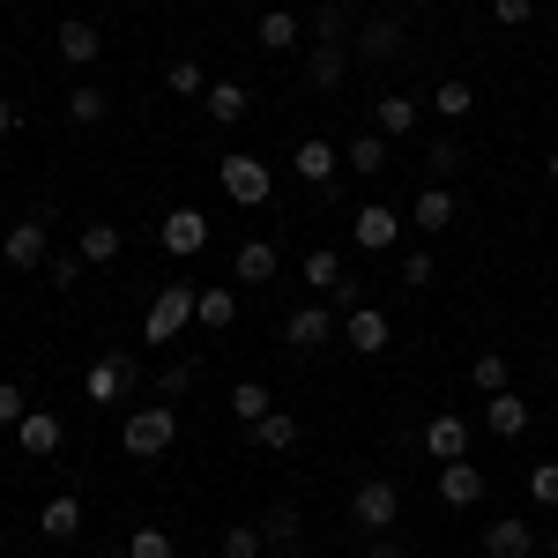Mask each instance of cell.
Masks as SVG:
<instances>
[{
    "label": "cell",
    "instance_id": "6da1fadb",
    "mask_svg": "<svg viewBox=\"0 0 558 558\" xmlns=\"http://www.w3.org/2000/svg\"><path fill=\"white\" fill-rule=\"evenodd\" d=\"M172 439H179L172 402H142L128 425H120V447H128L134 462H157V454H172Z\"/></svg>",
    "mask_w": 558,
    "mask_h": 558
},
{
    "label": "cell",
    "instance_id": "7a4b0ae2",
    "mask_svg": "<svg viewBox=\"0 0 558 558\" xmlns=\"http://www.w3.org/2000/svg\"><path fill=\"white\" fill-rule=\"evenodd\" d=\"M216 179H223V194H231L239 209H268V202H276V172H268L260 157H246V149H231V157L216 165Z\"/></svg>",
    "mask_w": 558,
    "mask_h": 558
},
{
    "label": "cell",
    "instance_id": "3957f363",
    "mask_svg": "<svg viewBox=\"0 0 558 558\" xmlns=\"http://www.w3.org/2000/svg\"><path fill=\"white\" fill-rule=\"evenodd\" d=\"M194 299H202V283H165L149 299V313H142V336L149 343H172L179 328H194Z\"/></svg>",
    "mask_w": 558,
    "mask_h": 558
},
{
    "label": "cell",
    "instance_id": "277c9868",
    "mask_svg": "<svg viewBox=\"0 0 558 558\" xmlns=\"http://www.w3.org/2000/svg\"><path fill=\"white\" fill-rule=\"evenodd\" d=\"M395 514H402V492H395L387 476H365V484L350 492V521H357L365 536H387V529H395Z\"/></svg>",
    "mask_w": 558,
    "mask_h": 558
},
{
    "label": "cell",
    "instance_id": "5b68a950",
    "mask_svg": "<svg viewBox=\"0 0 558 558\" xmlns=\"http://www.w3.org/2000/svg\"><path fill=\"white\" fill-rule=\"evenodd\" d=\"M291 172L305 179V186H320V202L336 194V172H343V149H328L320 134H305L299 149H291Z\"/></svg>",
    "mask_w": 558,
    "mask_h": 558
},
{
    "label": "cell",
    "instance_id": "8992f818",
    "mask_svg": "<svg viewBox=\"0 0 558 558\" xmlns=\"http://www.w3.org/2000/svg\"><path fill=\"white\" fill-rule=\"evenodd\" d=\"M0 260H8V268H23V276H31V268H45V260H52V246H45V216H23V223H8V239H0Z\"/></svg>",
    "mask_w": 558,
    "mask_h": 558
},
{
    "label": "cell",
    "instance_id": "52a82bcc",
    "mask_svg": "<svg viewBox=\"0 0 558 558\" xmlns=\"http://www.w3.org/2000/svg\"><path fill=\"white\" fill-rule=\"evenodd\" d=\"M402 239V216L387 209V202H365V209L350 216V246H365V254H387Z\"/></svg>",
    "mask_w": 558,
    "mask_h": 558
},
{
    "label": "cell",
    "instance_id": "ba28073f",
    "mask_svg": "<svg viewBox=\"0 0 558 558\" xmlns=\"http://www.w3.org/2000/svg\"><path fill=\"white\" fill-rule=\"evenodd\" d=\"M395 52H402V23H387V15H373V23L350 31V60H365V68H380Z\"/></svg>",
    "mask_w": 558,
    "mask_h": 558
},
{
    "label": "cell",
    "instance_id": "9c48e42d",
    "mask_svg": "<svg viewBox=\"0 0 558 558\" xmlns=\"http://www.w3.org/2000/svg\"><path fill=\"white\" fill-rule=\"evenodd\" d=\"M52 45H60V60H68L75 75H89V68H97V52H105V38H97V23H83V15H68V23L52 31Z\"/></svg>",
    "mask_w": 558,
    "mask_h": 558
},
{
    "label": "cell",
    "instance_id": "30bf717a",
    "mask_svg": "<svg viewBox=\"0 0 558 558\" xmlns=\"http://www.w3.org/2000/svg\"><path fill=\"white\" fill-rule=\"evenodd\" d=\"M283 343H291V350H320V343H336V305H299V313L283 320Z\"/></svg>",
    "mask_w": 558,
    "mask_h": 558
},
{
    "label": "cell",
    "instance_id": "8fae6325",
    "mask_svg": "<svg viewBox=\"0 0 558 558\" xmlns=\"http://www.w3.org/2000/svg\"><path fill=\"white\" fill-rule=\"evenodd\" d=\"M157 239H165V254L194 260L202 246H209V216H202V209H172V216H165V231H157Z\"/></svg>",
    "mask_w": 558,
    "mask_h": 558
},
{
    "label": "cell",
    "instance_id": "7c38bea8",
    "mask_svg": "<svg viewBox=\"0 0 558 558\" xmlns=\"http://www.w3.org/2000/svg\"><path fill=\"white\" fill-rule=\"evenodd\" d=\"M529 425H536V410L521 402L514 387H499V395L484 402V432H492V439H521V432H529Z\"/></svg>",
    "mask_w": 558,
    "mask_h": 558
},
{
    "label": "cell",
    "instance_id": "4fadbf2b",
    "mask_svg": "<svg viewBox=\"0 0 558 558\" xmlns=\"http://www.w3.org/2000/svg\"><path fill=\"white\" fill-rule=\"evenodd\" d=\"M343 336H350V350H357V357H380V350L395 343V328H387L380 305H357V313H343Z\"/></svg>",
    "mask_w": 558,
    "mask_h": 558
},
{
    "label": "cell",
    "instance_id": "5bb4252c",
    "mask_svg": "<svg viewBox=\"0 0 558 558\" xmlns=\"http://www.w3.org/2000/svg\"><path fill=\"white\" fill-rule=\"evenodd\" d=\"M128 387H134V357L128 350H112V357L89 365V402H128Z\"/></svg>",
    "mask_w": 558,
    "mask_h": 558
},
{
    "label": "cell",
    "instance_id": "9a60e30c",
    "mask_svg": "<svg viewBox=\"0 0 558 558\" xmlns=\"http://www.w3.org/2000/svg\"><path fill=\"white\" fill-rule=\"evenodd\" d=\"M425 454H432V462H462V454H470V417L439 410V417L425 425Z\"/></svg>",
    "mask_w": 558,
    "mask_h": 558
},
{
    "label": "cell",
    "instance_id": "2e32d148",
    "mask_svg": "<svg viewBox=\"0 0 558 558\" xmlns=\"http://www.w3.org/2000/svg\"><path fill=\"white\" fill-rule=\"evenodd\" d=\"M484 558H536V529L514 521V514H499L484 529Z\"/></svg>",
    "mask_w": 558,
    "mask_h": 558
},
{
    "label": "cell",
    "instance_id": "e0dca14e",
    "mask_svg": "<svg viewBox=\"0 0 558 558\" xmlns=\"http://www.w3.org/2000/svg\"><path fill=\"white\" fill-rule=\"evenodd\" d=\"M439 499H447V507H476V499H484V470H476L470 454H462V462H439Z\"/></svg>",
    "mask_w": 558,
    "mask_h": 558
},
{
    "label": "cell",
    "instance_id": "ac0fdd59",
    "mask_svg": "<svg viewBox=\"0 0 558 558\" xmlns=\"http://www.w3.org/2000/svg\"><path fill=\"white\" fill-rule=\"evenodd\" d=\"M194 320H202L209 336L239 328V291H231V283H202V299H194Z\"/></svg>",
    "mask_w": 558,
    "mask_h": 558
},
{
    "label": "cell",
    "instance_id": "d6986e66",
    "mask_svg": "<svg viewBox=\"0 0 558 558\" xmlns=\"http://www.w3.org/2000/svg\"><path fill=\"white\" fill-rule=\"evenodd\" d=\"M15 439H23V454H31V462H52L68 432H60V417H52V410H31V417L15 425Z\"/></svg>",
    "mask_w": 558,
    "mask_h": 558
},
{
    "label": "cell",
    "instance_id": "ffe728a7",
    "mask_svg": "<svg viewBox=\"0 0 558 558\" xmlns=\"http://www.w3.org/2000/svg\"><path fill=\"white\" fill-rule=\"evenodd\" d=\"M202 112H209L216 128H239V120L254 112V97H246V83H209L202 89Z\"/></svg>",
    "mask_w": 558,
    "mask_h": 558
},
{
    "label": "cell",
    "instance_id": "44dd1931",
    "mask_svg": "<svg viewBox=\"0 0 558 558\" xmlns=\"http://www.w3.org/2000/svg\"><path fill=\"white\" fill-rule=\"evenodd\" d=\"M410 223H417V231H432V239H439V231H447V223H454V194H447V186H439V179H432L425 194H417V202H410Z\"/></svg>",
    "mask_w": 558,
    "mask_h": 558
},
{
    "label": "cell",
    "instance_id": "7402d4cb",
    "mask_svg": "<svg viewBox=\"0 0 558 558\" xmlns=\"http://www.w3.org/2000/svg\"><path fill=\"white\" fill-rule=\"evenodd\" d=\"M38 529L52 536V544H68V536H83V499H75V492H60V499H45Z\"/></svg>",
    "mask_w": 558,
    "mask_h": 558
},
{
    "label": "cell",
    "instance_id": "603a6c76",
    "mask_svg": "<svg viewBox=\"0 0 558 558\" xmlns=\"http://www.w3.org/2000/svg\"><path fill=\"white\" fill-rule=\"evenodd\" d=\"M246 439L268 447V454H291V447H299V417H291V410H268L260 425H246Z\"/></svg>",
    "mask_w": 558,
    "mask_h": 558
},
{
    "label": "cell",
    "instance_id": "cb8c5ba5",
    "mask_svg": "<svg viewBox=\"0 0 558 558\" xmlns=\"http://www.w3.org/2000/svg\"><path fill=\"white\" fill-rule=\"evenodd\" d=\"M350 75V52L343 45H313V52H305V83L313 89H336Z\"/></svg>",
    "mask_w": 558,
    "mask_h": 558
},
{
    "label": "cell",
    "instance_id": "d4e9b609",
    "mask_svg": "<svg viewBox=\"0 0 558 558\" xmlns=\"http://www.w3.org/2000/svg\"><path fill=\"white\" fill-rule=\"evenodd\" d=\"M231 276H239V283H276V246H268V239H246L239 260H231Z\"/></svg>",
    "mask_w": 558,
    "mask_h": 558
},
{
    "label": "cell",
    "instance_id": "484cf974",
    "mask_svg": "<svg viewBox=\"0 0 558 558\" xmlns=\"http://www.w3.org/2000/svg\"><path fill=\"white\" fill-rule=\"evenodd\" d=\"M343 172H357V179H380L387 172V134H357L343 149Z\"/></svg>",
    "mask_w": 558,
    "mask_h": 558
},
{
    "label": "cell",
    "instance_id": "4316f807",
    "mask_svg": "<svg viewBox=\"0 0 558 558\" xmlns=\"http://www.w3.org/2000/svg\"><path fill=\"white\" fill-rule=\"evenodd\" d=\"M254 38H260V52H291V45H299V15H291V8H268L254 23Z\"/></svg>",
    "mask_w": 558,
    "mask_h": 558
},
{
    "label": "cell",
    "instance_id": "83f0119b",
    "mask_svg": "<svg viewBox=\"0 0 558 558\" xmlns=\"http://www.w3.org/2000/svg\"><path fill=\"white\" fill-rule=\"evenodd\" d=\"M216 551L223 558H268V536H260V521H231V529L216 536Z\"/></svg>",
    "mask_w": 558,
    "mask_h": 558
},
{
    "label": "cell",
    "instance_id": "f1b7e54d",
    "mask_svg": "<svg viewBox=\"0 0 558 558\" xmlns=\"http://www.w3.org/2000/svg\"><path fill=\"white\" fill-rule=\"evenodd\" d=\"M105 112H112V97H105L97 83H75V89H68V120H75V128H97Z\"/></svg>",
    "mask_w": 558,
    "mask_h": 558
},
{
    "label": "cell",
    "instance_id": "f546056e",
    "mask_svg": "<svg viewBox=\"0 0 558 558\" xmlns=\"http://www.w3.org/2000/svg\"><path fill=\"white\" fill-rule=\"evenodd\" d=\"M268 410H276V395H268L260 380H239V387H231V417H239V425H260Z\"/></svg>",
    "mask_w": 558,
    "mask_h": 558
},
{
    "label": "cell",
    "instance_id": "4dcf8cb0",
    "mask_svg": "<svg viewBox=\"0 0 558 558\" xmlns=\"http://www.w3.org/2000/svg\"><path fill=\"white\" fill-rule=\"evenodd\" d=\"M305 283L328 299V291L343 283V254H336V246H313V254H305Z\"/></svg>",
    "mask_w": 558,
    "mask_h": 558
},
{
    "label": "cell",
    "instance_id": "1f68e13d",
    "mask_svg": "<svg viewBox=\"0 0 558 558\" xmlns=\"http://www.w3.org/2000/svg\"><path fill=\"white\" fill-rule=\"evenodd\" d=\"M260 536H268L276 551H291V544H299V536H305L299 507H268V514H260Z\"/></svg>",
    "mask_w": 558,
    "mask_h": 558
},
{
    "label": "cell",
    "instance_id": "d6a6232c",
    "mask_svg": "<svg viewBox=\"0 0 558 558\" xmlns=\"http://www.w3.org/2000/svg\"><path fill=\"white\" fill-rule=\"evenodd\" d=\"M83 260H89V268L120 260V223H83Z\"/></svg>",
    "mask_w": 558,
    "mask_h": 558
},
{
    "label": "cell",
    "instance_id": "836d02e7",
    "mask_svg": "<svg viewBox=\"0 0 558 558\" xmlns=\"http://www.w3.org/2000/svg\"><path fill=\"white\" fill-rule=\"evenodd\" d=\"M432 105H439V120H470V112H476V89L462 83V75H447V83H439V97H432Z\"/></svg>",
    "mask_w": 558,
    "mask_h": 558
},
{
    "label": "cell",
    "instance_id": "e575fe53",
    "mask_svg": "<svg viewBox=\"0 0 558 558\" xmlns=\"http://www.w3.org/2000/svg\"><path fill=\"white\" fill-rule=\"evenodd\" d=\"M417 128V97H380V134L395 142V134Z\"/></svg>",
    "mask_w": 558,
    "mask_h": 558
},
{
    "label": "cell",
    "instance_id": "d590c367",
    "mask_svg": "<svg viewBox=\"0 0 558 558\" xmlns=\"http://www.w3.org/2000/svg\"><path fill=\"white\" fill-rule=\"evenodd\" d=\"M128 558H172V529H157V521H142L128 536Z\"/></svg>",
    "mask_w": 558,
    "mask_h": 558
},
{
    "label": "cell",
    "instance_id": "8d00e7d4",
    "mask_svg": "<svg viewBox=\"0 0 558 558\" xmlns=\"http://www.w3.org/2000/svg\"><path fill=\"white\" fill-rule=\"evenodd\" d=\"M470 387H476V395H499V387H507V357H499V350H484V357L470 365Z\"/></svg>",
    "mask_w": 558,
    "mask_h": 558
},
{
    "label": "cell",
    "instance_id": "74e56055",
    "mask_svg": "<svg viewBox=\"0 0 558 558\" xmlns=\"http://www.w3.org/2000/svg\"><path fill=\"white\" fill-rule=\"evenodd\" d=\"M165 89H172V97H202V60H172V68H165Z\"/></svg>",
    "mask_w": 558,
    "mask_h": 558
},
{
    "label": "cell",
    "instance_id": "f35d334b",
    "mask_svg": "<svg viewBox=\"0 0 558 558\" xmlns=\"http://www.w3.org/2000/svg\"><path fill=\"white\" fill-rule=\"evenodd\" d=\"M529 499H536L544 514H558V462H536V470H529Z\"/></svg>",
    "mask_w": 558,
    "mask_h": 558
},
{
    "label": "cell",
    "instance_id": "ab89813d",
    "mask_svg": "<svg viewBox=\"0 0 558 558\" xmlns=\"http://www.w3.org/2000/svg\"><path fill=\"white\" fill-rule=\"evenodd\" d=\"M313 38H320V45H343V38H350L343 8H320V15H313Z\"/></svg>",
    "mask_w": 558,
    "mask_h": 558
},
{
    "label": "cell",
    "instance_id": "60d3db41",
    "mask_svg": "<svg viewBox=\"0 0 558 558\" xmlns=\"http://www.w3.org/2000/svg\"><path fill=\"white\" fill-rule=\"evenodd\" d=\"M31 417V402H23V387L15 380H0V425H23Z\"/></svg>",
    "mask_w": 558,
    "mask_h": 558
},
{
    "label": "cell",
    "instance_id": "b9f144b4",
    "mask_svg": "<svg viewBox=\"0 0 558 558\" xmlns=\"http://www.w3.org/2000/svg\"><path fill=\"white\" fill-rule=\"evenodd\" d=\"M45 276H52L60 291H68V283H83V254H52V260H45Z\"/></svg>",
    "mask_w": 558,
    "mask_h": 558
},
{
    "label": "cell",
    "instance_id": "7bdbcfd3",
    "mask_svg": "<svg viewBox=\"0 0 558 558\" xmlns=\"http://www.w3.org/2000/svg\"><path fill=\"white\" fill-rule=\"evenodd\" d=\"M492 15H499L507 31H521V23H536V0H492Z\"/></svg>",
    "mask_w": 558,
    "mask_h": 558
},
{
    "label": "cell",
    "instance_id": "ee69618b",
    "mask_svg": "<svg viewBox=\"0 0 558 558\" xmlns=\"http://www.w3.org/2000/svg\"><path fill=\"white\" fill-rule=\"evenodd\" d=\"M186 387H194V365H186V357H179V365H165V373H157V395H186Z\"/></svg>",
    "mask_w": 558,
    "mask_h": 558
},
{
    "label": "cell",
    "instance_id": "f6af8a7d",
    "mask_svg": "<svg viewBox=\"0 0 558 558\" xmlns=\"http://www.w3.org/2000/svg\"><path fill=\"white\" fill-rule=\"evenodd\" d=\"M402 283H410V291H425V283H432V254H410V260H402Z\"/></svg>",
    "mask_w": 558,
    "mask_h": 558
},
{
    "label": "cell",
    "instance_id": "bcb514c9",
    "mask_svg": "<svg viewBox=\"0 0 558 558\" xmlns=\"http://www.w3.org/2000/svg\"><path fill=\"white\" fill-rule=\"evenodd\" d=\"M454 165H462V149H454V142H432V172H439V186H447Z\"/></svg>",
    "mask_w": 558,
    "mask_h": 558
},
{
    "label": "cell",
    "instance_id": "7dc6e473",
    "mask_svg": "<svg viewBox=\"0 0 558 558\" xmlns=\"http://www.w3.org/2000/svg\"><path fill=\"white\" fill-rule=\"evenodd\" d=\"M365 558H410V551H402V544H395V529H387V536H373V551H365Z\"/></svg>",
    "mask_w": 558,
    "mask_h": 558
},
{
    "label": "cell",
    "instance_id": "c3c4849f",
    "mask_svg": "<svg viewBox=\"0 0 558 558\" xmlns=\"http://www.w3.org/2000/svg\"><path fill=\"white\" fill-rule=\"evenodd\" d=\"M23 128V112H15V97H0V134H15Z\"/></svg>",
    "mask_w": 558,
    "mask_h": 558
},
{
    "label": "cell",
    "instance_id": "681fc988",
    "mask_svg": "<svg viewBox=\"0 0 558 558\" xmlns=\"http://www.w3.org/2000/svg\"><path fill=\"white\" fill-rule=\"evenodd\" d=\"M544 172H551V186H558V149H551V165H544Z\"/></svg>",
    "mask_w": 558,
    "mask_h": 558
},
{
    "label": "cell",
    "instance_id": "f907efd6",
    "mask_svg": "<svg viewBox=\"0 0 558 558\" xmlns=\"http://www.w3.org/2000/svg\"><path fill=\"white\" fill-rule=\"evenodd\" d=\"M97 558H128V544H120V551H97Z\"/></svg>",
    "mask_w": 558,
    "mask_h": 558
},
{
    "label": "cell",
    "instance_id": "816d5d0a",
    "mask_svg": "<svg viewBox=\"0 0 558 558\" xmlns=\"http://www.w3.org/2000/svg\"><path fill=\"white\" fill-rule=\"evenodd\" d=\"M544 551H551V558H558V529H551V544H544Z\"/></svg>",
    "mask_w": 558,
    "mask_h": 558
},
{
    "label": "cell",
    "instance_id": "f5cc1de1",
    "mask_svg": "<svg viewBox=\"0 0 558 558\" xmlns=\"http://www.w3.org/2000/svg\"><path fill=\"white\" fill-rule=\"evenodd\" d=\"M551 387H558V350H551Z\"/></svg>",
    "mask_w": 558,
    "mask_h": 558
}]
</instances>
